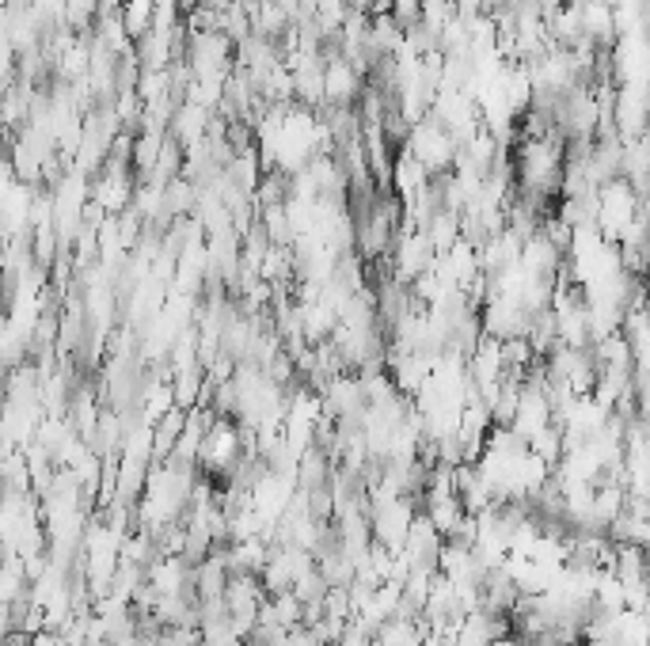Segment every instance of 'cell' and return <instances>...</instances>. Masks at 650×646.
Masks as SVG:
<instances>
[{
    "mask_svg": "<svg viewBox=\"0 0 650 646\" xmlns=\"http://www.w3.org/2000/svg\"><path fill=\"white\" fill-rule=\"evenodd\" d=\"M270 612H274V620L282 627H305V601L293 593V589H286V593H274L270 597Z\"/></svg>",
    "mask_w": 650,
    "mask_h": 646,
    "instance_id": "cell-3",
    "label": "cell"
},
{
    "mask_svg": "<svg viewBox=\"0 0 650 646\" xmlns=\"http://www.w3.org/2000/svg\"><path fill=\"white\" fill-rule=\"evenodd\" d=\"M118 19L130 38H149L156 31V0H118Z\"/></svg>",
    "mask_w": 650,
    "mask_h": 646,
    "instance_id": "cell-2",
    "label": "cell"
},
{
    "mask_svg": "<svg viewBox=\"0 0 650 646\" xmlns=\"http://www.w3.org/2000/svg\"><path fill=\"white\" fill-rule=\"evenodd\" d=\"M248 646H259V643H248Z\"/></svg>",
    "mask_w": 650,
    "mask_h": 646,
    "instance_id": "cell-5",
    "label": "cell"
},
{
    "mask_svg": "<svg viewBox=\"0 0 650 646\" xmlns=\"http://www.w3.org/2000/svg\"><path fill=\"white\" fill-rule=\"evenodd\" d=\"M419 517V498L415 494H403L396 502H377L369 506V525H373V544L396 551L400 555L407 536H411V525Z\"/></svg>",
    "mask_w": 650,
    "mask_h": 646,
    "instance_id": "cell-1",
    "label": "cell"
},
{
    "mask_svg": "<svg viewBox=\"0 0 650 646\" xmlns=\"http://www.w3.org/2000/svg\"><path fill=\"white\" fill-rule=\"evenodd\" d=\"M491 646H529V643H525L521 635H506V639H495Z\"/></svg>",
    "mask_w": 650,
    "mask_h": 646,
    "instance_id": "cell-4",
    "label": "cell"
}]
</instances>
